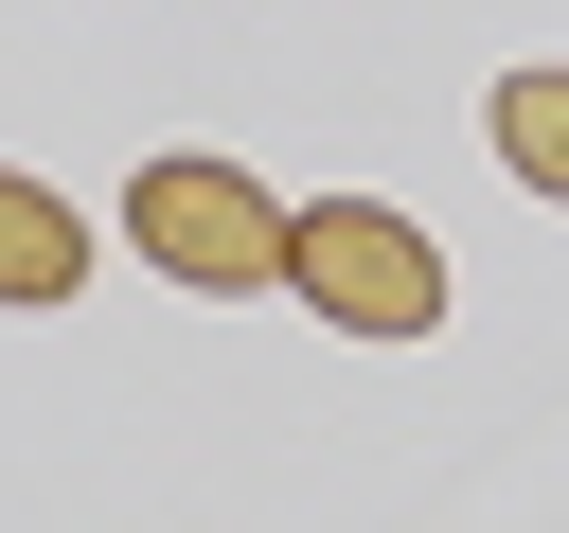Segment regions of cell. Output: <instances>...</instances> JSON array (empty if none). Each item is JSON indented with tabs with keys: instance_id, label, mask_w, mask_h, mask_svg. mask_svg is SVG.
<instances>
[{
	"instance_id": "cell-1",
	"label": "cell",
	"mask_w": 569,
	"mask_h": 533,
	"mask_svg": "<svg viewBox=\"0 0 569 533\" xmlns=\"http://www.w3.org/2000/svg\"><path fill=\"white\" fill-rule=\"evenodd\" d=\"M124 231H142L160 284H213V302L284 284V195H267L249 160H142V178H124Z\"/></svg>"
},
{
	"instance_id": "cell-2",
	"label": "cell",
	"mask_w": 569,
	"mask_h": 533,
	"mask_svg": "<svg viewBox=\"0 0 569 533\" xmlns=\"http://www.w3.org/2000/svg\"><path fill=\"white\" fill-rule=\"evenodd\" d=\"M284 284H302L320 320H356V338H427V320H445V249H427L409 213H373V195L284 213Z\"/></svg>"
},
{
	"instance_id": "cell-3",
	"label": "cell",
	"mask_w": 569,
	"mask_h": 533,
	"mask_svg": "<svg viewBox=\"0 0 569 533\" xmlns=\"http://www.w3.org/2000/svg\"><path fill=\"white\" fill-rule=\"evenodd\" d=\"M71 284H89V231H71V195L0 178V302H71Z\"/></svg>"
},
{
	"instance_id": "cell-4",
	"label": "cell",
	"mask_w": 569,
	"mask_h": 533,
	"mask_svg": "<svg viewBox=\"0 0 569 533\" xmlns=\"http://www.w3.org/2000/svg\"><path fill=\"white\" fill-rule=\"evenodd\" d=\"M498 160H516L533 195H569V71H516V89H498Z\"/></svg>"
}]
</instances>
